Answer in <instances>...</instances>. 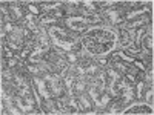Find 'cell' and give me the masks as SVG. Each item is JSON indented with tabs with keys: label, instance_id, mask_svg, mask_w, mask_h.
Here are the masks:
<instances>
[{
	"label": "cell",
	"instance_id": "obj_4",
	"mask_svg": "<svg viewBox=\"0 0 154 115\" xmlns=\"http://www.w3.org/2000/svg\"><path fill=\"white\" fill-rule=\"evenodd\" d=\"M97 60V65L99 66H105V65H108V60L105 58V55H100L99 58H96Z\"/></svg>",
	"mask_w": 154,
	"mask_h": 115
},
{
	"label": "cell",
	"instance_id": "obj_3",
	"mask_svg": "<svg viewBox=\"0 0 154 115\" xmlns=\"http://www.w3.org/2000/svg\"><path fill=\"white\" fill-rule=\"evenodd\" d=\"M145 98H146V101H148V105H149V103L152 105V86L146 87V92H145Z\"/></svg>",
	"mask_w": 154,
	"mask_h": 115
},
{
	"label": "cell",
	"instance_id": "obj_2",
	"mask_svg": "<svg viewBox=\"0 0 154 115\" xmlns=\"http://www.w3.org/2000/svg\"><path fill=\"white\" fill-rule=\"evenodd\" d=\"M19 60H20V57L16 54L14 57H12V58H8V68L9 69H12V68H14V66H17L19 65Z\"/></svg>",
	"mask_w": 154,
	"mask_h": 115
},
{
	"label": "cell",
	"instance_id": "obj_1",
	"mask_svg": "<svg viewBox=\"0 0 154 115\" xmlns=\"http://www.w3.org/2000/svg\"><path fill=\"white\" fill-rule=\"evenodd\" d=\"M88 87V81L86 80H75L74 81V86H72V89H74V95L75 94H82V92H85V89Z\"/></svg>",
	"mask_w": 154,
	"mask_h": 115
}]
</instances>
